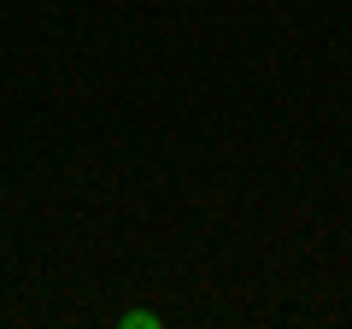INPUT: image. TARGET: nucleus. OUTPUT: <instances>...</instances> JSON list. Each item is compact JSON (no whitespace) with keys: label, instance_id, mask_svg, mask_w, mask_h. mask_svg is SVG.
<instances>
[{"label":"nucleus","instance_id":"nucleus-1","mask_svg":"<svg viewBox=\"0 0 352 329\" xmlns=\"http://www.w3.org/2000/svg\"><path fill=\"white\" fill-rule=\"evenodd\" d=\"M118 323H124V329H159L164 317H159V312H124Z\"/></svg>","mask_w":352,"mask_h":329}]
</instances>
